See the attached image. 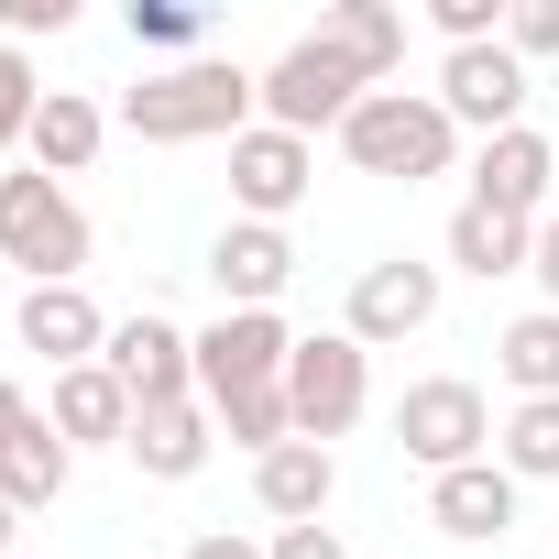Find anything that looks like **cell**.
I'll return each instance as SVG.
<instances>
[{
    "mask_svg": "<svg viewBox=\"0 0 559 559\" xmlns=\"http://www.w3.org/2000/svg\"><path fill=\"white\" fill-rule=\"evenodd\" d=\"M252 110H263V78L241 56H187V67L121 88V132H143V143H241Z\"/></svg>",
    "mask_w": 559,
    "mask_h": 559,
    "instance_id": "cell-1",
    "label": "cell"
},
{
    "mask_svg": "<svg viewBox=\"0 0 559 559\" xmlns=\"http://www.w3.org/2000/svg\"><path fill=\"white\" fill-rule=\"evenodd\" d=\"M88 209L56 187V176H34V165H12L0 176V263H23V286H78L88 274Z\"/></svg>",
    "mask_w": 559,
    "mask_h": 559,
    "instance_id": "cell-2",
    "label": "cell"
},
{
    "mask_svg": "<svg viewBox=\"0 0 559 559\" xmlns=\"http://www.w3.org/2000/svg\"><path fill=\"white\" fill-rule=\"evenodd\" d=\"M341 154L362 165V176H450V154H461V121L439 110V88H373L352 121H341Z\"/></svg>",
    "mask_w": 559,
    "mask_h": 559,
    "instance_id": "cell-3",
    "label": "cell"
},
{
    "mask_svg": "<svg viewBox=\"0 0 559 559\" xmlns=\"http://www.w3.org/2000/svg\"><path fill=\"white\" fill-rule=\"evenodd\" d=\"M362 99H373V78H362V56H352L341 34H297L286 56L263 67V121L297 132V143H308V132H341Z\"/></svg>",
    "mask_w": 559,
    "mask_h": 559,
    "instance_id": "cell-4",
    "label": "cell"
},
{
    "mask_svg": "<svg viewBox=\"0 0 559 559\" xmlns=\"http://www.w3.org/2000/svg\"><path fill=\"white\" fill-rule=\"evenodd\" d=\"M395 450H406L428 483L461 472V461H493V406H483V384H461V373L406 384V395H395Z\"/></svg>",
    "mask_w": 559,
    "mask_h": 559,
    "instance_id": "cell-5",
    "label": "cell"
},
{
    "mask_svg": "<svg viewBox=\"0 0 559 559\" xmlns=\"http://www.w3.org/2000/svg\"><path fill=\"white\" fill-rule=\"evenodd\" d=\"M286 406H297V439H352V417L373 406V352L352 341V330H319V341H297V362H286Z\"/></svg>",
    "mask_w": 559,
    "mask_h": 559,
    "instance_id": "cell-6",
    "label": "cell"
},
{
    "mask_svg": "<svg viewBox=\"0 0 559 559\" xmlns=\"http://www.w3.org/2000/svg\"><path fill=\"white\" fill-rule=\"evenodd\" d=\"M286 362H297V330L274 319V308H219L198 330V406H230V395L286 384Z\"/></svg>",
    "mask_w": 559,
    "mask_h": 559,
    "instance_id": "cell-7",
    "label": "cell"
},
{
    "mask_svg": "<svg viewBox=\"0 0 559 559\" xmlns=\"http://www.w3.org/2000/svg\"><path fill=\"white\" fill-rule=\"evenodd\" d=\"M439 319V263H417V252H384V263H362L352 274V341L362 352H384V341H417Z\"/></svg>",
    "mask_w": 559,
    "mask_h": 559,
    "instance_id": "cell-8",
    "label": "cell"
},
{
    "mask_svg": "<svg viewBox=\"0 0 559 559\" xmlns=\"http://www.w3.org/2000/svg\"><path fill=\"white\" fill-rule=\"evenodd\" d=\"M439 110L461 121V132H515L526 121V56L515 45H461L450 67H439Z\"/></svg>",
    "mask_w": 559,
    "mask_h": 559,
    "instance_id": "cell-9",
    "label": "cell"
},
{
    "mask_svg": "<svg viewBox=\"0 0 559 559\" xmlns=\"http://www.w3.org/2000/svg\"><path fill=\"white\" fill-rule=\"evenodd\" d=\"M319 187V154L297 143V132H274V121H252L241 143H230V209L241 219H274V230H286V209Z\"/></svg>",
    "mask_w": 559,
    "mask_h": 559,
    "instance_id": "cell-10",
    "label": "cell"
},
{
    "mask_svg": "<svg viewBox=\"0 0 559 559\" xmlns=\"http://www.w3.org/2000/svg\"><path fill=\"white\" fill-rule=\"evenodd\" d=\"M472 198L537 230V219H548V198H559V143H548V132H526V121H515V132H493V143L472 154Z\"/></svg>",
    "mask_w": 559,
    "mask_h": 559,
    "instance_id": "cell-11",
    "label": "cell"
},
{
    "mask_svg": "<svg viewBox=\"0 0 559 559\" xmlns=\"http://www.w3.org/2000/svg\"><path fill=\"white\" fill-rule=\"evenodd\" d=\"M99 362L132 384V406H187V395H198V341H187L176 319H154V308H143V319H121Z\"/></svg>",
    "mask_w": 559,
    "mask_h": 559,
    "instance_id": "cell-12",
    "label": "cell"
},
{
    "mask_svg": "<svg viewBox=\"0 0 559 559\" xmlns=\"http://www.w3.org/2000/svg\"><path fill=\"white\" fill-rule=\"evenodd\" d=\"M286 274H297V241L274 230V219H230V230L209 241V286H219V308H274V297H286Z\"/></svg>",
    "mask_w": 559,
    "mask_h": 559,
    "instance_id": "cell-13",
    "label": "cell"
},
{
    "mask_svg": "<svg viewBox=\"0 0 559 559\" xmlns=\"http://www.w3.org/2000/svg\"><path fill=\"white\" fill-rule=\"evenodd\" d=\"M12 330H23V352H45L56 373H78V362H99V352H110V319H99V297H88V286H23Z\"/></svg>",
    "mask_w": 559,
    "mask_h": 559,
    "instance_id": "cell-14",
    "label": "cell"
},
{
    "mask_svg": "<svg viewBox=\"0 0 559 559\" xmlns=\"http://www.w3.org/2000/svg\"><path fill=\"white\" fill-rule=\"evenodd\" d=\"M515 493H526V483H515L504 461H461V472L428 483V526L461 537V548H493V537L515 526Z\"/></svg>",
    "mask_w": 559,
    "mask_h": 559,
    "instance_id": "cell-15",
    "label": "cell"
},
{
    "mask_svg": "<svg viewBox=\"0 0 559 559\" xmlns=\"http://www.w3.org/2000/svg\"><path fill=\"white\" fill-rule=\"evenodd\" d=\"M330 493H341V461L319 439H286V450H263L252 461V504L274 526H330Z\"/></svg>",
    "mask_w": 559,
    "mask_h": 559,
    "instance_id": "cell-16",
    "label": "cell"
},
{
    "mask_svg": "<svg viewBox=\"0 0 559 559\" xmlns=\"http://www.w3.org/2000/svg\"><path fill=\"white\" fill-rule=\"evenodd\" d=\"M45 417H56L67 450H121L143 406H132V384H121L110 362H78V373H56V406H45Z\"/></svg>",
    "mask_w": 559,
    "mask_h": 559,
    "instance_id": "cell-17",
    "label": "cell"
},
{
    "mask_svg": "<svg viewBox=\"0 0 559 559\" xmlns=\"http://www.w3.org/2000/svg\"><path fill=\"white\" fill-rule=\"evenodd\" d=\"M99 143H110V110H99L88 88H45L34 143H23V154H34V176H56V187H67V176H88V165H99Z\"/></svg>",
    "mask_w": 559,
    "mask_h": 559,
    "instance_id": "cell-18",
    "label": "cell"
},
{
    "mask_svg": "<svg viewBox=\"0 0 559 559\" xmlns=\"http://www.w3.org/2000/svg\"><path fill=\"white\" fill-rule=\"evenodd\" d=\"M209 439H219V417L187 395V406H143L121 450L143 461V483H198V472H209Z\"/></svg>",
    "mask_w": 559,
    "mask_h": 559,
    "instance_id": "cell-19",
    "label": "cell"
},
{
    "mask_svg": "<svg viewBox=\"0 0 559 559\" xmlns=\"http://www.w3.org/2000/svg\"><path fill=\"white\" fill-rule=\"evenodd\" d=\"M67 472H78V450L56 439V417L34 406L12 439H0V504H23V515H45L56 493H67Z\"/></svg>",
    "mask_w": 559,
    "mask_h": 559,
    "instance_id": "cell-20",
    "label": "cell"
},
{
    "mask_svg": "<svg viewBox=\"0 0 559 559\" xmlns=\"http://www.w3.org/2000/svg\"><path fill=\"white\" fill-rule=\"evenodd\" d=\"M526 252H537L526 219H504V209H483V198L450 209V263H461V274H483V286H493V274H526Z\"/></svg>",
    "mask_w": 559,
    "mask_h": 559,
    "instance_id": "cell-21",
    "label": "cell"
},
{
    "mask_svg": "<svg viewBox=\"0 0 559 559\" xmlns=\"http://www.w3.org/2000/svg\"><path fill=\"white\" fill-rule=\"evenodd\" d=\"M493 373L515 384V406H537V395H559V308H526L504 341H493Z\"/></svg>",
    "mask_w": 559,
    "mask_h": 559,
    "instance_id": "cell-22",
    "label": "cell"
},
{
    "mask_svg": "<svg viewBox=\"0 0 559 559\" xmlns=\"http://www.w3.org/2000/svg\"><path fill=\"white\" fill-rule=\"evenodd\" d=\"M319 34H341V45L362 56V78H373V88L406 67V12H395V0H330V23H319Z\"/></svg>",
    "mask_w": 559,
    "mask_h": 559,
    "instance_id": "cell-23",
    "label": "cell"
},
{
    "mask_svg": "<svg viewBox=\"0 0 559 559\" xmlns=\"http://www.w3.org/2000/svg\"><path fill=\"white\" fill-rule=\"evenodd\" d=\"M493 461H504L515 483H559V395H537V406H515V417L493 428Z\"/></svg>",
    "mask_w": 559,
    "mask_h": 559,
    "instance_id": "cell-24",
    "label": "cell"
},
{
    "mask_svg": "<svg viewBox=\"0 0 559 559\" xmlns=\"http://www.w3.org/2000/svg\"><path fill=\"white\" fill-rule=\"evenodd\" d=\"M121 23H132V45H154V56H176V67L209 56V12H198V0H132Z\"/></svg>",
    "mask_w": 559,
    "mask_h": 559,
    "instance_id": "cell-25",
    "label": "cell"
},
{
    "mask_svg": "<svg viewBox=\"0 0 559 559\" xmlns=\"http://www.w3.org/2000/svg\"><path fill=\"white\" fill-rule=\"evenodd\" d=\"M34 110H45V78L23 67V45H0V154L34 143Z\"/></svg>",
    "mask_w": 559,
    "mask_h": 559,
    "instance_id": "cell-26",
    "label": "cell"
},
{
    "mask_svg": "<svg viewBox=\"0 0 559 559\" xmlns=\"http://www.w3.org/2000/svg\"><path fill=\"white\" fill-rule=\"evenodd\" d=\"M504 12H515V0H428V23L450 34V56L461 45H504Z\"/></svg>",
    "mask_w": 559,
    "mask_h": 559,
    "instance_id": "cell-27",
    "label": "cell"
},
{
    "mask_svg": "<svg viewBox=\"0 0 559 559\" xmlns=\"http://www.w3.org/2000/svg\"><path fill=\"white\" fill-rule=\"evenodd\" d=\"M78 0H0V45H34V34H67Z\"/></svg>",
    "mask_w": 559,
    "mask_h": 559,
    "instance_id": "cell-28",
    "label": "cell"
},
{
    "mask_svg": "<svg viewBox=\"0 0 559 559\" xmlns=\"http://www.w3.org/2000/svg\"><path fill=\"white\" fill-rule=\"evenodd\" d=\"M504 45H515V56H559V0H515V12H504Z\"/></svg>",
    "mask_w": 559,
    "mask_h": 559,
    "instance_id": "cell-29",
    "label": "cell"
},
{
    "mask_svg": "<svg viewBox=\"0 0 559 559\" xmlns=\"http://www.w3.org/2000/svg\"><path fill=\"white\" fill-rule=\"evenodd\" d=\"M263 559H352V537H341V526H274Z\"/></svg>",
    "mask_w": 559,
    "mask_h": 559,
    "instance_id": "cell-30",
    "label": "cell"
},
{
    "mask_svg": "<svg viewBox=\"0 0 559 559\" xmlns=\"http://www.w3.org/2000/svg\"><path fill=\"white\" fill-rule=\"evenodd\" d=\"M526 274H537V297H548V308H559V209H548V219H537V252H526Z\"/></svg>",
    "mask_w": 559,
    "mask_h": 559,
    "instance_id": "cell-31",
    "label": "cell"
},
{
    "mask_svg": "<svg viewBox=\"0 0 559 559\" xmlns=\"http://www.w3.org/2000/svg\"><path fill=\"white\" fill-rule=\"evenodd\" d=\"M187 559H263L252 537H230V526H209V537H187Z\"/></svg>",
    "mask_w": 559,
    "mask_h": 559,
    "instance_id": "cell-32",
    "label": "cell"
},
{
    "mask_svg": "<svg viewBox=\"0 0 559 559\" xmlns=\"http://www.w3.org/2000/svg\"><path fill=\"white\" fill-rule=\"evenodd\" d=\"M23 417H34V406H23V384H12V373H0V439H12Z\"/></svg>",
    "mask_w": 559,
    "mask_h": 559,
    "instance_id": "cell-33",
    "label": "cell"
},
{
    "mask_svg": "<svg viewBox=\"0 0 559 559\" xmlns=\"http://www.w3.org/2000/svg\"><path fill=\"white\" fill-rule=\"evenodd\" d=\"M12 526H23V504H0V559H12Z\"/></svg>",
    "mask_w": 559,
    "mask_h": 559,
    "instance_id": "cell-34",
    "label": "cell"
}]
</instances>
